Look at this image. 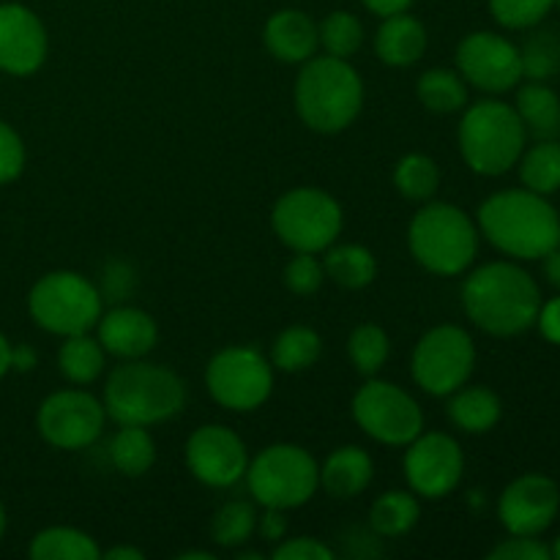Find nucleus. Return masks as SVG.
<instances>
[{
    "label": "nucleus",
    "mask_w": 560,
    "mask_h": 560,
    "mask_svg": "<svg viewBox=\"0 0 560 560\" xmlns=\"http://www.w3.org/2000/svg\"><path fill=\"white\" fill-rule=\"evenodd\" d=\"M463 310L476 328L492 337H517L536 326L541 290L517 262H487L468 273L463 284Z\"/></svg>",
    "instance_id": "obj_1"
},
{
    "label": "nucleus",
    "mask_w": 560,
    "mask_h": 560,
    "mask_svg": "<svg viewBox=\"0 0 560 560\" xmlns=\"http://www.w3.org/2000/svg\"><path fill=\"white\" fill-rule=\"evenodd\" d=\"M479 233L503 255L541 260L560 244V217L545 195L530 189L495 191L479 208Z\"/></svg>",
    "instance_id": "obj_2"
},
{
    "label": "nucleus",
    "mask_w": 560,
    "mask_h": 560,
    "mask_svg": "<svg viewBox=\"0 0 560 560\" xmlns=\"http://www.w3.org/2000/svg\"><path fill=\"white\" fill-rule=\"evenodd\" d=\"M295 115L317 135L345 131L364 107V82L348 58L312 55L293 85Z\"/></svg>",
    "instance_id": "obj_3"
},
{
    "label": "nucleus",
    "mask_w": 560,
    "mask_h": 560,
    "mask_svg": "<svg viewBox=\"0 0 560 560\" xmlns=\"http://www.w3.org/2000/svg\"><path fill=\"white\" fill-rule=\"evenodd\" d=\"M104 410L120 424L153 427L175 419L186 405V383L178 372L142 359L115 366L104 383Z\"/></svg>",
    "instance_id": "obj_4"
},
{
    "label": "nucleus",
    "mask_w": 560,
    "mask_h": 560,
    "mask_svg": "<svg viewBox=\"0 0 560 560\" xmlns=\"http://www.w3.org/2000/svg\"><path fill=\"white\" fill-rule=\"evenodd\" d=\"M410 255L435 277H459L479 255V228L452 202L427 200L408 228Z\"/></svg>",
    "instance_id": "obj_5"
},
{
    "label": "nucleus",
    "mask_w": 560,
    "mask_h": 560,
    "mask_svg": "<svg viewBox=\"0 0 560 560\" xmlns=\"http://www.w3.org/2000/svg\"><path fill=\"white\" fill-rule=\"evenodd\" d=\"M525 140H528V131L517 109L498 98L468 104L457 129L465 164L476 175H487V178L509 173L523 156Z\"/></svg>",
    "instance_id": "obj_6"
},
{
    "label": "nucleus",
    "mask_w": 560,
    "mask_h": 560,
    "mask_svg": "<svg viewBox=\"0 0 560 560\" xmlns=\"http://www.w3.org/2000/svg\"><path fill=\"white\" fill-rule=\"evenodd\" d=\"M244 479L257 506L290 512L306 506L320 490V465L304 446L273 443L249 459Z\"/></svg>",
    "instance_id": "obj_7"
},
{
    "label": "nucleus",
    "mask_w": 560,
    "mask_h": 560,
    "mask_svg": "<svg viewBox=\"0 0 560 560\" xmlns=\"http://www.w3.org/2000/svg\"><path fill=\"white\" fill-rule=\"evenodd\" d=\"M27 312L38 328L55 337H71L96 328L104 299L96 284L77 271H49L27 293Z\"/></svg>",
    "instance_id": "obj_8"
},
{
    "label": "nucleus",
    "mask_w": 560,
    "mask_h": 560,
    "mask_svg": "<svg viewBox=\"0 0 560 560\" xmlns=\"http://www.w3.org/2000/svg\"><path fill=\"white\" fill-rule=\"evenodd\" d=\"M345 213L334 195L317 186H295L284 191L271 208V228L277 238L293 252L320 255L337 244Z\"/></svg>",
    "instance_id": "obj_9"
},
{
    "label": "nucleus",
    "mask_w": 560,
    "mask_h": 560,
    "mask_svg": "<svg viewBox=\"0 0 560 560\" xmlns=\"http://www.w3.org/2000/svg\"><path fill=\"white\" fill-rule=\"evenodd\" d=\"M476 370L474 337L463 326L443 323L430 328L416 342L410 359V375L421 392L432 397H448L470 381Z\"/></svg>",
    "instance_id": "obj_10"
},
{
    "label": "nucleus",
    "mask_w": 560,
    "mask_h": 560,
    "mask_svg": "<svg viewBox=\"0 0 560 560\" xmlns=\"http://www.w3.org/2000/svg\"><path fill=\"white\" fill-rule=\"evenodd\" d=\"M206 388L217 405L233 413L262 408L273 392V364L255 348L233 345L208 361Z\"/></svg>",
    "instance_id": "obj_11"
},
{
    "label": "nucleus",
    "mask_w": 560,
    "mask_h": 560,
    "mask_svg": "<svg viewBox=\"0 0 560 560\" xmlns=\"http://www.w3.org/2000/svg\"><path fill=\"white\" fill-rule=\"evenodd\" d=\"M353 419L364 435L383 446H408L424 432V413L402 386L366 381L353 397Z\"/></svg>",
    "instance_id": "obj_12"
},
{
    "label": "nucleus",
    "mask_w": 560,
    "mask_h": 560,
    "mask_svg": "<svg viewBox=\"0 0 560 560\" xmlns=\"http://www.w3.org/2000/svg\"><path fill=\"white\" fill-rule=\"evenodd\" d=\"M107 410L85 388H60L49 394L36 410V430L60 452H82L102 438Z\"/></svg>",
    "instance_id": "obj_13"
},
{
    "label": "nucleus",
    "mask_w": 560,
    "mask_h": 560,
    "mask_svg": "<svg viewBox=\"0 0 560 560\" xmlns=\"http://www.w3.org/2000/svg\"><path fill=\"white\" fill-rule=\"evenodd\" d=\"M405 448L402 474L410 492L441 501L457 490L465 474V454L448 432H421Z\"/></svg>",
    "instance_id": "obj_14"
},
{
    "label": "nucleus",
    "mask_w": 560,
    "mask_h": 560,
    "mask_svg": "<svg viewBox=\"0 0 560 560\" xmlns=\"http://www.w3.org/2000/svg\"><path fill=\"white\" fill-rule=\"evenodd\" d=\"M184 459L200 485L228 490L246 476L249 452L235 430L224 424H202L186 438Z\"/></svg>",
    "instance_id": "obj_15"
},
{
    "label": "nucleus",
    "mask_w": 560,
    "mask_h": 560,
    "mask_svg": "<svg viewBox=\"0 0 560 560\" xmlns=\"http://www.w3.org/2000/svg\"><path fill=\"white\" fill-rule=\"evenodd\" d=\"M457 71L468 85L485 93H506L523 80L520 47L492 31L468 33L457 44Z\"/></svg>",
    "instance_id": "obj_16"
},
{
    "label": "nucleus",
    "mask_w": 560,
    "mask_h": 560,
    "mask_svg": "<svg viewBox=\"0 0 560 560\" xmlns=\"http://www.w3.org/2000/svg\"><path fill=\"white\" fill-rule=\"evenodd\" d=\"M560 490L550 476L525 474L503 490L498 517L512 536H539L556 523Z\"/></svg>",
    "instance_id": "obj_17"
},
{
    "label": "nucleus",
    "mask_w": 560,
    "mask_h": 560,
    "mask_svg": "<svg viewBox=\"0 0 560 560\" xmlns=\"http://www.w3.org/2000/svg\"><path fill=\"white\" fill-rule=\"evenodd\" d=\"M49 52L42 16L22 3H0V71L11 77L36 74Z\"/></svg>",
    "instance_id": "obj_18"
},
{
    "label": "nucleus",
    "mask_w": 560,
    "mask_h": 560,
    "mask_svg": "<svg viewBox=\"0 0 560 560\" xmlns=\"http://www.w3.org/2000/svg\"><path fill=\"white\" fill-rule=\"evenodd\" d=\"M96 339L104 353L120 361L145 359L159 342V326L145 310L129 304H118L109 312H102L96 323Z\"/></svg>",
    "instance_id": "obj_19"
},
{
    "label": "nucleus",
    "mask_w": 560,
    "mask_h": 560,
    "mask_svg": "<svg viewBox=\"0 0 560 560\" xmlns=\"http://www.w3.org/2000/svg\"><path fill=\"white\" fill-rule=\"evenodd\" d=\"M266 49L279 63L301 66L317 55L320 36H317V22L301 9H282L268 16L266 31H262Z\"/></svg>",
    "instance_id": "obj_20"
},
{
    "label": "nucleus",
    "mask_w": 560,
    "mask_h": 560,
    "mask_svg": "<svg viewBox=\"0 0 560 560\" xmlns=\"http://www.w3.org/2000/svg\"><path fill=\"white\" fill-rule=\"evenodd\" d=\"M375 479V463L361 446H339L320 468V487L337 501L359 498Z\"/></svg>",
    "instance_id": "obj_21"
},
{
    "label": "nucleus",
    "mask_w": 560,
    "mask_h": 560,
    "mask_svg": "<svg viewBox=\"0 0 560 560\" xmlns=\"http://www.w3.org/2000/svg\"><path fill=\"white\" fill-rule=\"evenodd\" d=\"M375 52L383 63L394 69L419 63L427 52V27L408 11L383 16L375 33Z\"/></svg>",
    "instance_id": "obj_22"
},
{
    "label": "nucleus",
    "mask_w": 560,
    "mask_h": 560,
    "mask_svg": "<svg viewBox=\"0 0 560 560\" xmlns=\"http://www.w3.org/2000/svg\"><path fill=\"white\" fill-rule=\"evenodd\" d=\"M446 416L457 430L468 432V435H485L501 421L503 405L492 388L465 383L463 388L448 394Z\"/></svg>",
    "instance_id": "obj_23"
},
{
    "label": "nucleus",
    "mask_w": 560,
    "mask_h": 560,
    "mask_svg": "<svg viewBox=\"0 0 560 560\" xmlns=\"http://www.w3.org/2000/svg\"><path fill=\"white\" fill-rule=\"evenodd\" d=\"M517 109L525 131L536 140H558L560 137V96L545 82L523 85L517 91Z\"/></svg>",
    "instance_id": "obj_24"
},
{
    "label": "nucleus",
    "mask_w": 560,
    "mask_h": 560,
    "mask_svg": "<svg viewBox=\"0 0 560 560\" xmlns=\"http://www.w3.org/2000/svg\"><path fill=\"white\" fill-rule=\"evenodd\" d=\"M323 271L339 288L364 290L375 282L377 260L372 249L361 244H331L323 252Z\"/></svg>",
    "instance_id": "obj_25"
},
{
    "label": "nucleus",
    "mask_w": 560,
    "mask_h": 560,
    "mask_svg": "<svg viewBox=\"0 0 560 560\" xmlns=\"http://www.w3.org/2000/svg\"><path fill=\"white\" fill-rule=\"evenodd\" d=\"M27 556L33 560H98L96 539L80 528H69V525H52V528L38 530L31 539Z\"/></svg>",
    "instance_id": "obj_26"
},
{
    "label": "nucleus",
    "mask_w": 560,
    "mask_h": 560,
    "mask_svg": "<svg viewBox=\"0 0 560 560\" xmlns=\"http://www.w3.org/2000/svg\"><path fill=\"white\" fill-rule=\"evenodd\" d=\"M104 361H107V353H104L102 342L88 331L63 337V345L58 350L60 375L69 383H74V386L96 383L104 372Z\"/></svg>",
    "instance_id": "obj_27"
},
{
    "label": "nucleus",
    "mask_w": 560,
    "mask_h": 560,
    "mask_svg": "<svg viewBox=\"0 0 560 560\" xmlns=\"http://www.w3.org/2000/svg\"><path fill=\"white\" fill-rule=\"evenodd\" d=\"M109 459H113L118 474L140 479L156 463V441L148 432V427L120 424V430L109 441Z\"/></svg>",
    "instance_id": "obj_28"
},
{
    "label": "nucleus",
    "mask_w": 560,
    "mask_h": 560,
    "mask_svg": "<svg viewBox=\"0 0 560 560\" xmlns=\"http://www.w3.org/2000/svg\"><path fill=\"white\" fill-rule=\"evenodd\" d=\"M421 506L416 492L410 490H392L383 492L370 509V528L372 534L383 536V539H399V536L410 534L419 525Z\"/></svg>",
    "instance_id": "obj_29"
},
{
    "label": "nucleus",
    "mask_w": 560,
    "mask_h": 560,
    "mask_svg": "<svg viewBox=\"0 0 560 560\" xmlns=\"http://www.w3.org/2000/svg\"><path fill=\"white\" fill-rule=\"evenodd\" d=\"M421 107L438 115H452L468 107V82L454 69H427L416 82Z\"/></svg>",
    "instance_id": "obj_30"
},
{
    "label": "nucleus",
    "mask_w": 560,
    "mask_h": 560,
    "mask_svg": "<svg viewBox=\"0 0 560 560\" xmlns=\"http://www.w3.org/2000/svg\"><path fill=\"white\" fill-rule=\"evenodd\" d=\"M323 353V339L315 328L310 326H290L284 331L277 334L271 345V355L268 361L273 364V370L279 372H304L310 366L317 364Z\"/></svg>",
    "instance_id": "obj_31"
},
{
    "label": "nucleus",
    "mask_w": 560,
    "mask_h": 560,
    "mask_svg": "<svg viewBox=\"0 0 560 560\" xmlns=\"http://www.w3.org/2000/svg\"><path fill=\"white\" fill-rule=\"evenodd\" d=\"M520 178L525 189L536 195H552L560 189V142L536 140L534 148L523 151L520 156Z\"/></svg>",
    "instance_id": "obj_32"
},
{
    "label": "nucleus",
    "mask_w": 560,
    "mask_h": 560,
    "mask_svg": "<svg viewBox=\"0 0 560 560\" xmlns=\"http://www.w3.org/2000/svg\"><path fill=\"white\" fill-rule=\"evenodd\" d=\"M394 186L410 202H427L441 186V167L427 153H408L394 167Z\"/></svg>",
    "instance_id": "obj_33"
},
{
    "label": "nucleus",
    "mask_w": 560,
    "mask_h": 560,
    "mask_svg": "<svg viewBox=\"0 0 560 560\" xmlns=\"http://www.w3.org/2000/svg\"><path fill=\"white\" fill-rule=\"evenodd\" d=\"M388 353H392V342H388L386 328L377 323H361L353 328L348 339V355L359 375L375 377L386 366Z\"/></svg>",
    "instance_id": "obj_34"
},
{
    "label": "nucleus",
    "mask_w": 560,
    "mask_h": 560,
    "mask_svg": "<svg viewBox=\"0 0 560 560\" xmlns=\"http://www.w3.org/2000/svg\"><path fill=\"white\" fill-rule=\"evenodd\" d=\"M257 530V509L249 501H228L211 523V536L219 547H244Z\"/></svg>",
    "instance_id": "obj_35"
},
{
    "label": "nucleus",
    "mask_w": 560,
    "mask_h": 560,
    "mask_svg": "<svg viewBox=\"0 0 560 560\" xmlns=\"http://www.w3.org/2000/svg\"><path fill=\"white\" fill-rule=\"evenodd\" d=\"M317 36L326 55H334V58H353L364 47V25L350 11H331L317 25Z\"/></svg>",
    "instance_id": "obj_36"
},
{
    "label": "nucleus",
    "mask_w": 560,
    "mask_h": 560,
    "mask_svg": "<svg viewBox=\"0 0 560 560\" xmlns=\"http://www.w3.org/2000/svg\"><path fill=\"white\" fill-rule=\"evenodd\" d=\"M523 77L534 82H545L560 71V36L556 31H539L520 49Z\"/></svg>",
    "instance_id": "obj_37"
},
{
    "label": "nucleus",
    "mask_w": 560,
    "mask_h": 560,
    "mask_svg": "<svg viewBox=\"0 0 560 560\" xmlns=\"http://www.w3.org/2000/svg\"><path fill=\"white\" fill-rule=\"evenodd\" d=\"M556 0H490L492 20L509 31H525V27H536Z\"/></svg>",
    "instance_id": "obj_38"
},
{
    "label": "nucleus",
    "mask_w": 560,
    "mask_h": 560,
    "mask_svg": "<svg viewBox=\"0 0 560 560\" xmlns=\"http://www.w3.org/2000/svg\"><path fill=\"white\" fill-rule=\"evenodd\" d=\"M323 260H317L312 252H295L293 260L284 266V284H288L290 293L301 295V299H310L317 290L323 288Z\"/></svg>",
    "instance_id": "obj_39"
},
{
    "label": "nucleus",
    "mask_w": 560,
    "mask_h": 560,
    "mask_svg": "<svg viewBox=\"0 0 560 560\" xmlns=\"http://www.w3.org/2000/svg\"><path fill=\"white\" fill-rule=\"evenodd\" d=\"M25 142L16 135L14 126L0 120V184H11L25 170Z\"/></svg>",
    "instance_id": "obj_40"
},
{
    "label": "nucleus",
    "mask_w": 560,
    "mask_h": 560,
    "mask_svg": "<svg viewBox=\"0 0 560 560\" xmlns=\"http://www.w3.org/2000/svg\"><path fill=\"white\" fill-rule=\"evenodd\" d=\"M273 560H334V550L315 536H295V539L277 541L271 550Z\"/></svg>",
    "instance_id": "obj_41"
},
{
    "label": "nucleus",
    "mask_w": 560,
    "mask_h": 560,
    "mask_svg": "<svg viewBox=\"0 0 560 560\" xmlns=\"http://www.w3.org/2000/svg\"><path fill=\"white\" fill-rule=\"evenodd\" d=\"M490 560H550V547L541 545L536 536H512L490 550Z\"/></svg>",
    "instance_id": "obj_42"
},
{
    "label": "nucleus",
    "mask_w": 560,
    "mask_h": 560,
    "mask_svg": "<svg viewBox=\"0 0 560 560\" xmlns=\"http://www.w3.org/2000/svg\"><path fill=\"white\" fill-rule=\"evenodd\" d=\"M131 290H135V271H131V266H126V262H109L102 273V288H98L102 299L120 304L126 295H131Z\"/></svg>",
    "instance_id": "obj_43"
},
{
    "label": "nucleus",
    "mask_w": 560,
    "mask_h": 560,
    "mask_svg": "<svg viewBox=\"0 0 560 560\" xmlns=\"http://www.w3.org/2000/svg\"><path fill=\"white\" fill-rule=\"evenodd\" d=\"M536 326H539L541 337H545L547 342L560 345V295H556L552 301H547V304H541L539 317H536Z\"/></svg>",
    "instance_id": "obj_44"
},
{
    "label": "nucleus",
    "mask_w": 560,
    "mask_h": 560,
    "mask_svg": "<svg viewBox=\"0 0 560 560\" xmlns=\"http://www.w3.org/2000/svg\"><path fill=\"white\" fill-rule=\"evenodd\" d=\"M257 530H260V536L266 541H282L284 534H288V520H284V512H279V509H266V514H262L260 520H257Z\"/></svg>",
    "instance_id": "obj_45"
},
{
    "label": "nucleus",
    "mask_w": 560,
    "mask_h": 560,
    "mask_svg": "<svg viewBox=\"0 0 560 560\" xmlns=\"http://www.w3.org/2000/svg\"><path fill=\"white\" fill-rule=\"evenodd\" d=\"M38 364V353L31 345H11V370L31 372Z\"/></svg>",
    "instance_id": "obj_46"
},
{
    "label": "nucleus",
    "mask_w": 560,
    "mask_h": 560,
    "mask_svg": "<svg viewBox=\"0 0 560 560\" xmlns=\"http://www.w3.org/2000/svg\"><path fill=\"white\" fill-rule=\"evenodd\" d=\"M361 3H364L372 14H377L383 20V16L402 14V11H408L410 5H413V0H361Z\"/></svg>",
    "instance_id": "obj_47"
},
{
    "label": "nucleus",
    "mask_w": 560,
    "mask_h": 560,
    "mask_svg": "<svg viewBox=\"0 0 560 560\" xmlns=\"http://www.w3.org/2000/svg\"><path fill=\"white\" fill-rule=\"evenodd\" d=\"M541 260H545V273L547 279H550V284H556L560 290V244L550 252V255L541 257Z\"/></svg>",
    "instance_id": "obj_48"
},
{
    "label": "nucleus",
    "mask_w": 560,
    "mask_h": 560,
    "mask_svg": "<svg viewBox=\"0 0 560 560\" xmlns=\"http://www.w3.org/2000/svg\"><path fill=\"white\" fill-rule=\"evenodd\" d=\"M107 560H142V550H137V547H129V545H115L109 547V550L102 552Z\"/></svg>",
    "instance_id": "obj_49"
},
{
    "label": "nucleus",
    "mask_w": 560,
    "mask_h": 560,
    "mask_svg": "<svg viewBox=\"0 0 560 560\" xmlns=\"http://www.w3.org/2000/svg\"><path fill=\"white\" fill-rule=\"evenodd\" d=\"M11 372V342L5 339V334L0 331V381Z\"/></svg>",
    "instance_id": "obj_50"
},
{
    "label": "nucleus",
    "mask_w": 560,
    "mask_h": 560,
    "mask_svg": "<svg viewBox=\"0 0 560 560\" xmlns=\"http://www.w3.org/2000/svg\"><path fill=\"white\" fill-rule=\"evenodd\" d=\"M178 560H217V558H213V552H202V550H186V552H180Z\"/></svg>",
    "instance_id": "obj_51"
},
{
    "label": "nucleus",
    "mask_w": 560,
    "mask_h": 560,
    "mask_svg": "<svg viewBox=\"0 0 560 560\" xmlns=\"http://www.w3.org/2000/svg\"><path fill=\"white\" fill-rule=\"evenodd\" d=\"M235 558H238V560H260L262 552L260 550H238V547H235Z\"/></svg>",
    "instance_id": "obj_52"
},
{
    "label": "nucleus",
    "mask_w": 560,
    "mask_h": 560,
    "mask_svg": "<svg viewBox=\"0 0 560 560\" xmlns=\"http://www.w3.org/2000/svg\"><path fill=\"white\" fill-rule=\"evenodd\" d=\"M3 534H5V509L3 503H0V539H3Z\"/></svg>",
    "instance_id": "obj_53"
},
{
    "label": "nucleus",
    "mask_w": 560,
    "mask_h": 560,
    "mask_svg": "<svg viewBox=\"0 0 560 560\" xmlns=\"http://www.w3.org/2000/svg\"><path fill=\"white\" fill-rule=\"evenodd\" d=\"M550 552H552V558L560 560V536H558V539H556V545L550 547Z\"/></svg>",
    "instance_id": "obj_54"
},
{
    "label": "nucleus",
    "mask_w": 560,
    "mask_h": 560,
    "mask_svg": "<svg viewBox=\"0 0 560 560\" xmlns=\"http://www.w3.org/2000/svg\"><path fill=\"white\" fill-rule=\"evenodd\" d=\"M556 5H558V9H560V0H556Z\"/></svg>",
    "instance_id": "obj_55"
}]
</instances>
